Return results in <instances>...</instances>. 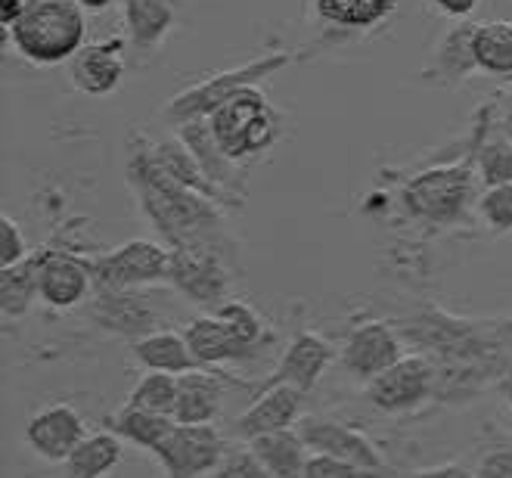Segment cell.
I'll return each instance as SVG.
<instances>
[{"mask_svg": "<svg viewBox=\"0 0 512 478\" xmlns=\"http://www.w3.org/2000/svg\"><path fill=\"white\" fill-rule=\"evenodd\" d=\"M404 478H475V472L466 469L463 463H441V466H429V469L410 472Z\"/></svg>", "mask_w": 512, "mask_h": 478, "instance_id": "38", "label": "cell"}, {"mask_svg": "<svg viewBox=\"0 0 512 478\" xmlns=\"http://www.w3.org/2000/svg\"><path fill=\"white\" fill-rule=\"evenodd\" d=\"M236 267L215 252L171 249L168 283L196 308H221L230 292V277Z\"/></svg>", "mask_w": 512, "mask_h": 478, "instance_id": "10", "label": "cell"}, {"mask_svg": "<svg viewBox=\"0 0 512 478\" xmlns=\"http://www.w3.org/2000/svg\"><path fill=\"white\" fill-rule=\"evenodd\" d=\"M333 361H336V348L329 345L320 333L298 330L292 336L289 348L283 351L280 364L274 367V373L258 385V392L274 388V385H295L298 392L308 395Z\"/></svg>", "mask_w": 512, "mask_h": 478, "instance_id": "17", "label": "cell"}, {"mask_svg": "<svg viewBox=\"0 0 512 478\" xmlns=\"http://www.w3.org/2000/svg\"><path fill=\"white\" fill-rule=\"evenodd\" d=\"M475 153L466 162H454V165H438L429 168L423 174H416L413 181L404 187V205L407 212L419 221L429 224H457L469 202H475Z\"/></svg>", "mask_w": 512, "mask_h": 478, "instance_id": "6", "label": "cell"}, {"mask_svg": "<svg viewBox=\"0 0 512 478\" xmlns=\"http://www.w3.org/2000/svg\"><path fill=\"white\" fill-rule=\"evenodd\" d=\"M125 69H128V38H106V41L84 44L69 59L72 87L87 97H106L118 91Z\"/></svg>", "mask_w": 512, "mask_h": 478, "instance_id": "13", "label": "cell"}, {"mask_svg": "<svg viewBox=\"0 0 512 478\" xmlns=\"http://www.w3.org/2000/svg\"><path fill=\"white\" fill-rule=\"evenodd\" d=\"M478 218L494 233H512V181L485 187L475 199Z\"/></svg>", "mask_w": 512, "mask_h": 478, "instance_id": "33", "label": "cell"}, {"mask_svg": "<svg viewBox=\"0 0 512 478\" xmlns=\"http://www.w3.org/2000/svg\"><path fill=\"white\" fill-rule=\"evenodd\" d=\"M90 261H94L97 289H143L168 283L171 277V249L153 239H131Z\"/></svg>", "mask_w": 512, "mask_h": 478, "instance_id": "7", "label": "cell"}, {"mask_svg": "<svg viewBox=\"0 0 512 478\" xmlns=\"http://www.w3.org/2000/svg\"><path fill=\"white\" fill-rule=\"evenodd\" d=\"M177 137L187 143V149L196 156V162L202 165L205 177L212 181L224 196H230L239 208H243L246 199V165L230 159L221 143L215 140V131L208 125V118H193V122L177 125Z\"/></svg>", "mask_w": 512, "mask_h": 478, "instance_id": "12", "label": "cell"}, {"mask_svg": "<svg viewBox=\"0 0 512 478\" xmlns=\"http://www.w3.org/2000/svg\"><path fill=\"white\" fill-rule=\"evenodd\" d=\"M497 385H500V392H503V398H506V404L512 407V367H509V370L503 373V379H500Z\"/></svg>", "mask_w": 512, "mask_h": 478, "instance_id": "41", "label": "cell"}, {"mask_svg": "<svg viewBox=\"0 0 512 478\" xmlns=\"http://www.w3.org/2000/svg\"><path fill=\"white\" fill-rule=\"evenodd\" d=\"M301 478H385V472L354 466V463L326 457V454H311L308 466H305V475H301Z\"/></svg>", "mask_w": 512, "mask_h": 478, "instance_id": "35", "label": "cell"}, {"mask_svg": "<svg viewBox=\"0 0 512 478\" xmlns=\"http://www.w3.org/2000/svg\"><path fill=\"white\" fill-rule=\"evenodd\" d=\"M84 438H87L84 420L72 404L44 407L25 426L28 447L47 463H66Z\"/></svg>", "mask_w": 512, "mask_h": 478, "instance_id": "18", "label": "cell"}, {"mask_svg": "<svg viewBox=\"0 0 512 478\" xmlns=\"http://www.w3.org/2000/svg\"><path fill=\"white\" fill-rule=\"evenodd\" d=\"M314 13L326 25L323 32L360 38L395 13V0H314Z\"/></svg>", "mask_w": 512, "mask_h": 478, "instance_id": "24", "label": "cell"}, {"mask_svg": "<svg viewBox=\"0 0 512 478\" xmlns=\"http://www.w3.org/2000/svg\"><path fill=\"white\" fill-rule=\"evenodd\" d=\"M103 426L109 432H115L122 441H131V444H137V447H143V451L153 454L156 447L171 435L177 420L168 413H156V410H143V407L125 404L118 413L106 416Z\"/></svg>", "mask_w": 512, "mask_h": 478, "instance_id": "28", "label": "cell"}, {"mask_svg": "<svg viewBox=\"0 0 512 478\" xmlns=\"http://www.w3.org/2000/svg\"><path fill=\"white\" fill-rule=\"evenodd\" d=\"M295 59L298 56L289 53V50L261 53V56L249 59V63H243V66H233L227 72H218V75L205 78L199 84L184 87V91L174 94L165 103L162 115L168 118L174 128L184 125V122H193V118H208L224 100H230L236 91H243V87H249V84H261L264 78H274L277 72L292 66Z\"/></svg>", "mask_w": 512, "mask_h": 478, "instance_id": "5", "label": "cell"}, {"mask_svg": "<svg viewBox=\"0 0 512 478\" xmlns=\"http://www.w3.org/2000/svg\"><path fill=\"white\" fill-rule=\"evenodd\" d=\"M90 320L100 330L115 333L128 342H137L159 330V311L137 289H97V298L90 302Z\"/></svg>", "mask_w": 512, "mask_h": 478, "instance_id": "16", "label": "cell"}, {"mask_svg": "<svg viewBox=\"0 0 512 478\" xmlns=\"http://www.w3.org/2000/svg\"><path fill=\"white\" fill-rule=\"evenodd\" d=\"M184 336H187V345H190L196 361L202 367H212V370H218L224 364H246V361H258V357H264L252 345H246L243 339H239L230 330V323L215 311L190 320Z\"/></svg>", "mask_w": 512, "mask_h": 478, "instance_id": "21", "label": "cell"}, {"mask_svg": "<svg viewBox=\"0 0 512 478\" xmlns=\"http://www.w3.org/2000/svg\"><path fill=\"white\" fill-rule=\"evenodd\" d=\"M41 261H44V249L32 252L25 261L13 264V267H0V311H4V320H19L28 314L41 292Z\"/></svg>", "mask_w": 512, "mask_h": 478, "instance_id": "26", "label": "cell"}, {"mask_svg": "<svg viewBox=\"0 0 512 478\" xmlns=\"http://www.w3.org/2000/svg\"><path fill=\"white\" fill-rule=\"evenodd\" d=\"M4 41L35 66H59L87 44V10L78 0H25Z\"/></svg>", "mask_w": 512, "mask_h": 478, "instance_id": "3", "label": "cell"}, {"mask_svg": "<svg viewBox=\"0 0 512 478\" xmlns=\"http://www.w3.org/2000/svg\"><path fill=\"white\" fill-rule=\"evenodd\" d=\"M22 10H25V0H0V28L10 32V28L19 22Z\"/></svg>", "mask_w": 512, "mask_h": 478, "instance_id": "40", "label": "cell"}, {"mask_svg": "<svg viewBox=\"0 0 512 478\" xmlns=\"http://www.w3.org/2000/svg\"><path fill=\"white\" fill-rule=\"evenodd\" d=\"M128 184L137 193L143 218L165 239L168 249H193V252H215L236 267L239 246L224 227L221 205L208 196L177 184L153 159H149L143 137L140 149L131 140V162H128Z\"/></svg>", "mask_w": 512, "mask_h": 478, "instance_id": "2", "label": "cell"}, {"mask_svg": "<svg viewBox=\"0 0 512 478\" xmlns=\"http://www.w3.org/2000/svg\"><path fill=\"white\" fill-rule=\"evenodd\" d=\"M128 404L131 407H143V410H156V413L174 416L177 376L174 373H159V370H146V376H140V382L131 388Z\"/></svg>", "mask_w": 512, "mask_h": 478, "instance_id": "32", "label": "cell"}, {"mask_svg": "<svg viewBox=\"0 0 512 478\" xmlns=\"http://www.w3.org/2000/svg\"><path fill=\"white\" fill-rule=\"evenodd\" d=\"M438 392V370L432 357L416 351L398 357L388 370L367 382V398L382 413H407L416 410L423 401L435 398Z\"/></svg>", "mask_w": 512, "mask_h": 478, "instance_id": "8", "label": "cell"}, {"mask_svg": "<svg viewBox=\"0 0 512 478\" xmlns=\"http://www.w3.org/2000/svg\"><path fill=\"white\" fill-rule=\"evenodd\" d=\"M475 168L485 187L512 181V137H506L500 128L494 137H488V128H478Z\"/></svg>", "mask_w": 512, "mask_h": 478, "instance_id": "31", "label": "cell"}, {"mask_svg": "<svg viewBox=\"0 0 512 478\" xmlns=\"http://www.w3.org/2000/svg\"><path fill=\"white\" fill-rule=\"evenodd\" d=\"M398 357H404V336L398 326H391L385 320H364L351 326V333L339 351L342 370L357 382L376 379Z\"/></svg>", "mask_w": 512, "mask_h": 478, "instance_id": "11", "label": "cell"}, {"mask_svg": "<svg viewBox=\"0 0 512 478\" xmlns=\"http://www.w3.org/2000/svg\"><path fill=\"white\" fill-rule=\"evenodd\" d=\"M215 478H274V475L267 472V466L246 444V447H227L224 460L215 469Z\"/></svg>", "mask_w": 512, "mask_h": 478, "instance_id": "34", "label": "cell"}, {"mask_svg": "<svg viewBox=\"0 0 512 478\" xmlns=\"http://www.w3.org/2000/svg\"><path fill=\"white\" fill-rule=\"evenodd\" d=\"M78 4H81L84 10H90V13H100V10L112 7V4H115V0H78Z\"/></svg>", "mask_w": 512, "mask_h": 478, "instance_id": "42", "label": "cell"}, {"mask_svg": "<svg viewBox=\"0 0 512 478\" xmlns=\"http://www.w3.org/2000/svg\"><path fill=\"white\" fill-rule=\"evenodd\" d=\"M90 289H97V283H94V261L81 258L75 252L44 249L38 292H41V302L47 308L69 311V308L84 302V298L90 295Z\"/></svg>", "mask_w": 512, "mask_h": 478, "instance_id": "15", "label": "cell"}, {"mask_svg": "<svg viewBox=\"0 0 512 478\" xmlns=\"http://www.w3.org/2000/svg\"><path fill=\"white\" fill-rule=\"evenodd\" d=\"M122 457H125L122 438L103 429V432L87 435L75 447L72 457L66 460V472H69V478H103L122 463Z\"/></svg>", "mask_w": 512, "mask_h": 478, "instance_id": "29", "label": "cell"}, {"mask_svg": "<svg viewBox=\"0 0 512 478\" xmlns=\"http://www.w3.org/2000/svg\"><path fill=\"white\" fill-rule=\"evenodd\" d=\"M177 4L180 0H122L128 50L137 59L153 56L162 47L168 32L177 25Z\"/></svg>", "mask_w": 512, "mask_h": 478, "instance_id": "23", "label": "cell"}, {"mask_svg": "<svg viewBox=\"0 0 512 478\" xmlns=\"http://www.w3.org/2000/svg\"><path fill=\"white\" fill-rule=\"evenodd\" d=\"M28 255L32 252H28L22 227L10 215H0V267H13L25 261Z\"/></svg>", "mask_w": 512, "mask_h": 478, "instance_id": "36", "label": "cell"}, {"mask_svg": "<svg viewBox=\"0 0 512 478\" xmlns=\"http://www.w3.org/2000/svg\"><path fill=\"white\" fill-rule=\"evenodd\" d=\"M475 478H512V447H497L481 457Z\"/></svg>", "mask_w": 512, "mask_h": 478, "instance_id": "37", "label": "cell"}, {"mask_svg": "<svg viewBox=\"0 0 512 478\" xmlns=\"http://www.w3.org/2000/svg\"><path fill=\"white\" fill-rule=\"evenodd\" d=\"M432 7L447 19H466L478 7V0H432Z\"/></svg>", "mask_w": 512, "mask_h": 478, "instance_id": "39", "label": "cell"}, {"mask_svg": "<svg viewBox=\"0 0 512 478\" xmlns=\"http://www.w3.org/2000/svg\"><path fill=\"white\" fill-rule=\"evenodd\" d=\"M475 63H478V72L500 78V81H512V22L509 19L475 25Z\"/></svg>", "mask_w": 512, "mask_h": 478, "instance_id": "30", "label": "cell"}, {"mask_svg": "<svg viewBox=\"0 0 512 478\" xmlns=\"http://www.w3.org/2000/svg\"><path fill=\"white\" fill-rule=\"evenodd\" d=\"M208 125H212L224 153L243 165L274 149V143L283 137V115L270 106L258 84H249L224 100L208 115Z\"/></svg>", "mask_w": 512, "mask_h": 478, "instance_id": "4", "label": "cell"}, {"mask_svg": "<svg viewBox=\"0 0 512 478\" xmlns=\"http://www.w3.org/2000/svg\"><path fill=\"white\" fill-rule=\"evenodd\" d=\"M301 401H305V392H298L295 385H274L264 388L252 398V404L236 416L233 423V438L236 441H255L267 432H280V429H292L301 416Z\"/></svg>", "mask_w": 512, "mask_h": 478, "instance_id": "19", "label": "cell"}, {"mask_svg": "<svg viewBox=\"0 0 512 478\" xmlns=\"http://www.w3.org/2000/svg\"><path fill=\"white\" fill-rule=\"evenodd\" d=\"M398 330L404 339L416 342L419 351L432 357L438 370L435 398H469L481 382H488L491 376H497L500 382L503 373L512 367L506 364V336L512 333V320L500 326L460 320L444 311H426L398 326Z\"/></svg>", "mask_w": 512, "mask_h": 478, "instance_id": "1", "label": "cell"}, {"mask_svg": "<svg viewBox=\"0 0 512 478\" xmlns=\"http://www.w3.org/2000/svg\"><path fill=\"white\" fill-rule=\"evenodd\" d=\"M255 457L267 466L274 478H301L308 466V444L298 435V429H280L267 432L255 441H249Z\"/></svg>", "mask_w": 512, "mask_h": 478, "instance_id": "27", "label": "cell"}, {"mask_svg": "<svg viewBox=\"0 0 512 478\" xmlns=\"http://www.w3.org/2000/svg\"><path fill=\"white\" fill-rule=\"evenodd\" d=\"M295 429L305 438L311 454H326V457H336L354 466L385 472V460L379 454V447L364 432H357L336 420H320V416H305V420L295 423Z\"/></svg>", "mask_w": 512, "mask_h": 478, "instance_id": "14", "label": "cell"}, {"mask_svg": "<svg viewBox=\"0 0 512 478\" xmlns=\"http://www.w3.org/2000/svg\"><path fill=\"white\" fill-rule=\"evenodd\" d=\"M131 354L140 367L159 370V373H174V376L202 367L187 345V336L174 333V330H156V333L131 342Z\"/></svg>", "mask_w": 512, "mask_h": 478, "instance_id": "25", "label": "cell"}, {"mask_svg": "<svg viewBox=\"0 0 512 478\" xmlns=\"http://www.w3.org/2000/svg\"><path fill=\"white\" fill-rule=\"evenodd\" d=\"M224 454H227V438L212 423L208 426L177 423L171 435L153 451L165 478H202L218 469Z\"/></svg>", "mask_w": 512, "mask_h": 478, "instance_id": "9", "label": "cell"}, {"mask_svg": "<svg viewBox=\"0 0 512 478\" xmlns=\"http://www.w3.org/2000/svg\"><path fill=\"white\" fill-rule=\"evenodd\" d=\"M475 25L478 22H460L454 28H447V35L438 41L435 53L429 56V63L423 69L426 84L438 87H460L478 72L475 63Z\"/></svg>", "mask_w": 512, "mask_h": 478, "instance_id": "22", "label": "cell"}, {"mask_svg": "<svg viewBox=\"0 0 512 478\" xmlns=\"http://www.w3.org/2000/svg\"><path fill=\"white\" fill-rule=\"evenodd\" d=\"M227 385H236L230 373L199 367L177 376V404L174 420L180 426H208L221 416V404L227 395Z\"/></svg>", "mask_w": 512, "mask_h": 478, "instance_id": "20", "label": "cell"}]
</instances>
